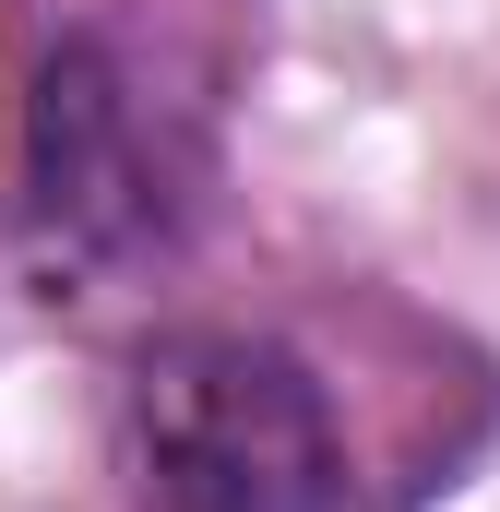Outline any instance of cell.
<instances>
[{
	"mask_svg": "<svg viewBox=\"0 0 500 512\" xmlns=\"http://www.w3.org/2000/svg\"><path fill=\"white\" fill-rule=\"evenodd\" d=\"M131 477L155 512H346V429L262 334H167L131 370Z\"/></svg>",
	"mask_w": 500,
	"mask_h": 512,
	"instance_id": "cell-1",
	"label": "cell"
},
{
	"mask_svg": "<svg viewBox=\"0 0 500 512\" xmlns=\"http://www.w3.org/2000/svg\"><path fill=\"white\" fill-rule=\"evenodd\" d=\"M179 215V167H167V131L143 108L108 48H48L36 96H24V239L48 274H108L143 262Z\"/></svg>",
	"mask_w": 500,
	"mask_h": 512,
	"instance_id": "cell-2",
	"label": "cell"
}]
</instances>
